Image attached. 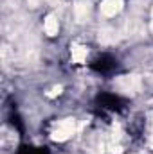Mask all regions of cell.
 Segmentation results:
<instances>
[{
    "label": "cell",
    "instance_id": "6da1fadb",
    "mask_svg": "<svg viewBox=\"0 0 153 154\" xmlns=\"http://www.w3.org/2000/svg\"><path fill=\"white\" fill-rule=\"evenodd\" d=\"M74 133H76V120L74 118H65V120H61V122H58L54 125V129H52V140L65 142Z\"/></svg>",
    "mask_w": 153,
    "mask_h": 154
},
{
    "label": "cell",
    "instance_id": "7a4b0ae2",
    "mask_svg": "<svg viewBox=\"0 0 153 154\" xmlns=\"http://www.w3.org/2000/svg\"><path fill=\"white\" fill-rule=\"evenodd\" d=\"M115 86L122 91V93H130V95H135L137 91H141V86H142V81L139 75H121L115 81Z\"/></svg>",
    "mask_w": 153,
    "mask_h": 154
},
{
    "label": "cell",
    "instance_id": "3957f363",
    "mask_svg": "<svg viewBox=\"0 0 153 154\" xmlns=\"http://www.w3.org/2000/svg\"><path fill=\"white\" fill-rule=\"evenodd\" d=\"M121 9H122V0H103V4H101V13L106 18L115 16Z\"/></svg>",
    "mask_w": 153,
    "mask_h": 154
},
{
    "label": "cell",
    "instance_id": "277c9868",
    "mask_svg": "<svg viewBox=\"0 0 153 154\" xmlns=\"http://www.w3.org/2000/svg\"><path fill=\"white\" fill-rule=\"evenodd\" d=\"M74 16H76V20L79 23L88 20V16H90V4L86 0H79L74 5Z\"/></svg>",
    "mask_w": 153,
    "mask_h": 154
},
{
    "label": "cell",
    "instance_id": "5b68a950",
    "mask_svg": "<svg viewBox=\"0 0 153 154\" xmlns=\"http://www.w3.org/2000/svg\"><path fill=\"white\" fill-rule=\"evenodd\" d=\"M43 29H45V32H47L49 36H54V34H58V29H60V23H58V18H56L54 14H49V16L45 18V23H43Z\"/></svg>",
    "mask_w": 153,
    "mask_h": 154
},
{
    "label": "cell",
    "instance_id": "8992f818",
    "mask_svg": "<svg viewBox=\"0 0 153 154\" xmlns=\"http://www.w3.org/2000/svg\"><path fill=\"white\" fill-rule=\"evenodd\" d=\"M72 59L76 61V63H83L85 61V57H86V54H88V50H86V47H83V45H77L74 43L72 47Z\"/></svg>",
    "mask_w": 153,
    "mask_h": 154
},
{
    "label": "cell",
    "instance_id": "52a82bcc",
    "mask_svg": "<svg viewBox=\"0 0 153 154\" xmlns=\"http://www.w3.org/2000/svg\"><path fill=\"white\" fill-rule=\"evenodd\" d=\"M115 34H117V32H115L114 29H103V31L99 32V41L105 43V45L115 43V41H117V36H115Z\"/></svg>",
    "mask_w": 153,
    "mask_h": 154
},
{
    "label": "cell",
    "instance_id": "ba28073f",
    "mask_svg": "<svg viewBox=\"0 0 153 154\" xmlns=\"http://www.w3.org/2000/svg\"><path fill=\"white\" fill-rule=\"evenodd\" d=\"M60 93H61V86H54V88L50 90L49 97H56V95H60Z\"/></svg>",
    "mask_w": 153,
    "mask_h": 154
},
{
    "label": "cell",
    "instance_id": "9c48e42d",
    "mask_svg": "<svg viewBox=\"0 0 153 154\" xmlns=\"http://www.w3.org/2000/svg\"><path fill=\"white\" fill-rule=\"evenodd\" d=\"M27 2H29L31 7H36V5H38V0H27Z\"/></svg>",
    "mask_w": 153,
    "mask_h": 154
},
{
    "label": "cell",
    "instance_id": "30bf717a",
    "mask_svg": "<svg viewBox=\"0 0 153 154\" xmlns=\"http://www.w3.org/2000/svg\"><path fill=\"white\" fill-rule=\"evenodd\" d=\"M150 147H153V129H151V134H150Z\"/></svg>",
    "mask_w": 153,
    "mask_h": 154
},
{
    "label": "cell",
    "instance_id": "8fae6325",
    "mask_svg": "<svg viewBox=\"0 0 153 154\" xmlns=\"http://www.w3.org/2000/svg\"><path fill=\"white\" fill-rule=\"evenodd\" d=\"M47 2H50V4H58V0H47Z\"/></svg>",
    "mask_w": 153,
    "mask_h": 154
},
{
    "label": "cell",
    "instance_id": "7c38bea8",
    "mask_svg": "<svg viewBox=\"0 0 153 154\" xmlns=\"http://www.w3.org/2000/svg\"><path fill=\"white\" fill-rule=\"evenodd\" d=\"M151 31H153V9H151Z\"/></svg>",
    "mask_w": 153,
    "mask_h": 154
}]
</instances>
